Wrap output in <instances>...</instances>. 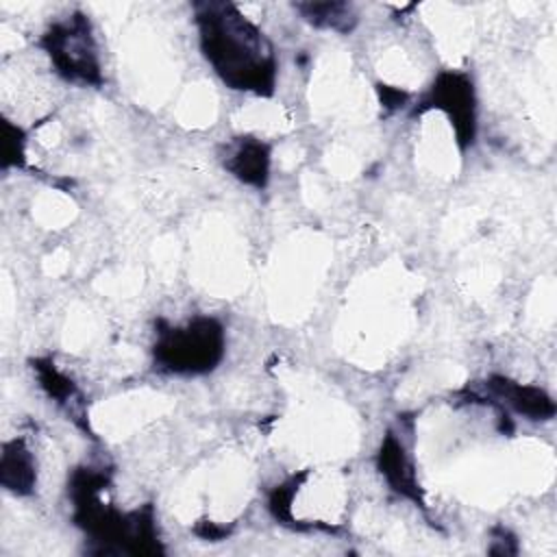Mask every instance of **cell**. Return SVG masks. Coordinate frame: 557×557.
<instances>
[{"mask_svg": "<svg viewBox=\"0 0 557 557\" xmlns=\"http://www.w3.org/2000/svg\"><path fill=\"white\" fill-rule=\"evenodd\" d=\"M0 485L15 496H28L35 492L37 459L24 437H13L2 444Z\"/></svg>", "mask_w": 557, "mask_h": 557, "instance_id": "cell-9", "label": "cell"}, {"mask_svg": "<svg viewBox=\"0 0 557 557\" xmlns=\"http://www.w3.org/2000/svg\"><path fill=\"white\" fill-rule=\"evenodd\" d=\"M226 352V329L213 315H194L183 324L157 322L152 363L176 376H200L213 372Z\"/></svg>", "mask_w": 557, "mask_h": 557, "instance_id": "cell-3", "label": "cell"}, {"mask_svg": "<svg viewBox=\"0 0 557 557\" xmlns=\"http://www.w3.org/2000/svg\"><path fill=\"white\" fill-rule=\"evenodd\" d=\"M483 392L490 403H496L503 411L509 409L527 420H553L557 407L555 400L537 385L520 383L509 376L492 374L483 381Z\"/></svg>", "mask_w": 557, "mask_h": 557, "instance_id": "cell-6", "label": "cell"}, {"mask_svg": "<svg viewBox=\"0 0 557 557\" xmlns=\"http://www.w3.org/2000/svg\"><path fill=\"white\" fill-rule=\"evenodd\" d=\"M111 476L104 468L81 466L72 472L67 494L74 509V524L96 542L100 553L159 555L163 553L152 505L120 511L107 500Z\"/></svg>", "mask_w": 557, "mask_h": 557, "instance_id": "cell-2", "label": "cell"}, {"mask_svg": "<svg viewBox=\"0 0 557 557\" xmlns=\"http://www.w3.org/2000/svg\"><path fill=\"white\" fill-rule=\"evenodd\" d=\"M30 368L39 381V387L46 392V396L50 400H54L61 409H65L67 416L83 431H87L89 426H87V418L83 411V400H81V392H78L76 383L67 374H63L50 357L30 359Z\"/></svg>", "mask_w": 557, "mask_h": 557, "instance_id": "cell-10", "label": "cell"}, {"mask_svg": "<svg viewBox=\"0 0 557 557\" xmlns=\"http://www.w3.org/2000/svg\"><path fill=\"white\" fill-rule=\"evenodd\" d=\"M37 44L63 81L81 87H100L104 83L98 41L85 13L74 11L52 22Z\"/></svg>", "mask_w": 557, "mask_h": 557, "instance_id": "cell-4", "label": "cell"}, {"mask_svg": "<svg viewBox=\"0 0 557 557\" xmlns=\"http://www.w3.org/2000/svg\"><path fill=\"white\" fill-rule=\"evenodd\" d=\"M437 109L442 111L455 133V141L461 152L474 146L476 139V91L468 72L442 70L429 91L413 107V115Z\"/></svg>", "mask_w": 557, "mask_h": 557, "instance_id": "cell-5", "label": "cell"}, {"mask_svg": "<svg viewBox=\"0 0 557 557\" xmlns=\"http://www.w3.org/2000/svg\"><path fill=\"white\" fill-rule=\"evenodd\" d=\"M294 9L315 28L348 35L357 26V13L348 2H296Z\"/></svg>", "mask_w": 557, "mask_h": 557, "instance_id": "cell-11", "label": "cell"}, {"mask_svg": "<svg viewBox=\"0 0 557 557\" xmlns=\"http://www.w3.org/2000/svg\"><path fill=\"white\" fill-rule=\"evenodd\" d=\"M222 168L235 176L239 183L250 185L255 189H263L270 181V165H272V148L250 135L231 139L222 154Z\"/></svg>", "mask_w": 557, "mask_h": 557, "instance_id": "cell-8", "label": "cell"}, {"mask_svg": "<svg viewBox=\"0 0 557 557\" xmlns=\"http://www.w3.org/2000/svg\"><path fill=\"white\" fill-rule=\"evenodd\" d=\"M376 91H379L381 104L387 107V109H400L407 102V98H409L407 91L389 87V85H376Z\"/></svg>", "mask_w": 557, "mask_h": 557, "instance_id": "cell-13", "label": "cell"}, {"mask_svg": "<svg viewBox=\"0 0 557 557\" xmlns=\"http://www.w3.org/2000/svg\"><path fill=\"white\" fill-rule=\"evenodd\" d=\"M200 52L220 81L235 89L270 98L278 61L272 41L233 2L194 4Z\"/></svg>", "mask_w": 557, "mask_h": 557, "instance_id": "cell-1", "label": "cell"}, {"mask_svg": "<svg viewBox=\"0 0 557 557\" xmlns=\"http://www.w3.org/2000/svg\"><path fill=\"white\" fill-rule=\"evenodd\" d=\"M376 470L381 472L389 490L416 503L418 507H424V494L418 483L413 457L409 455L403 435L394 429H389L381 440V446L376 450Z\"/></svg>", "mask_w": 557, "mask_h": 557, "instance_id": "cell-7", "label": "cell"}, {"mask_svg": "<svg viewBox=\"0 0 557 557\" xmlns=\"http://www.w3.org/2000/svg\"><path fill=\"white\" fill-rule=\"evenodd\" d=\"M24 131L11 120H2V170H9L11 165H24Z\"/></svg>", "mask_w": 557, "mask_h": 557, "instance_id": "cell-12", "label": "cell"}]
</instances>
